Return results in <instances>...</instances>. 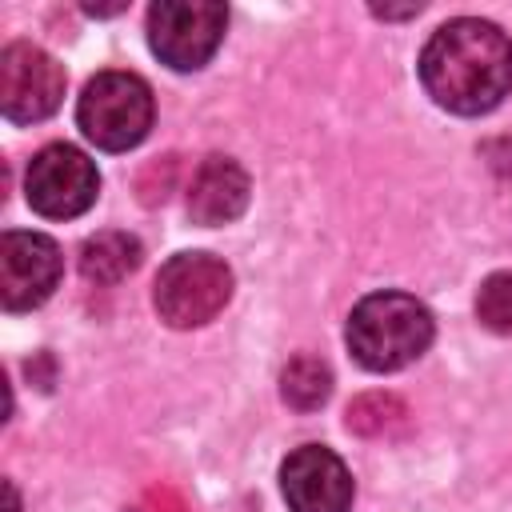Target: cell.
Wrapping results in <instances>:
<instances>
[{"instance_id": "7a4b0ae2", "label": "cell", "mask_w": 512, "mask_h": 512, "mask_svg": "<svg viewBox=\"0 0 512 512\" xmlns=\"http://www.w3.org/2000/svg\"><path fill=\"white\" fill-rule=\"evenodd\" d=\"M432 312L404 292H372L348 316V348L368 372H396L428 352Z\"/></svg>"}, {"instance_id": "5b68a950", "label": "cell", "mask_w": 512, "mask_h": 512, "mask_svg": "<svg viewBox=\"0 0 512 512\" xmlns=\"http://www.w3.org/2000/svg\"><path fill=\"white\" fill-rule=\"evenodd\" d=\"M224 24H228V8L224 4L160 0V4L148 8V44L168 68L196 72L220 48Z\"/></svg>"}, {"instance_id": "30bf717a", "label": "cell", "mask_w": 512, "mask_h": 512, "mask_svg": "<svg viewBox=\"0 0 512 512\" xmlns=\"http://www.w3.org/2000/svg\"><path fill=\"white\" fill-rule=\"evenodd\" d=\"M248 208V172L232 156H208L188 188V216L200 228L236 220Z\"/></svg>"}, {"instance_id": "2e32d148", "label": "cell", "mask_w": 512, "mask_h": 512, "mask_svg": "<svg viewBox=\"0 0 512 512\" xmlns=\"http://www.w3.org/2000/svg\"><path fill=\"white\" fill-rule=\"evenodd\" d=\"M148 496H152V500H160V504H164V512H184V504H180V500H176L168 488H152Z\"/></svg>"}, {"instance_id": "8fae6325", "label": "cell", "mask_w": 512, "mask_h": 512, "mask_svg": "<svg viewBox=\"0 0 512 512\" xmlns=\"http://www.w3.org/2000/svg\"><path fill=\"white\" fill-rule=\"evenodd\" d=\"M140 240L128 232H96L80 244V276L96 288L120 284L124 276H132L140 268Z\"/></svg>"}, {"instance_id": "8992f818", "label": "cell", "mask_w": 512, "mask_h": 512, "mask_svg": "<svg viewBox=\"0 0 512 512\" xmlns=\"http://www.w3.org/2000/svg\"><path fill=\"white\" fill-rule=\"evenodd\" d=\"M96 192H100L96 164L72 144L40 148L24 172V196H28L32 212H40L48 220H72V216L88 212Z\"/></svg>"}, {"instance_id": "ba28073f", "label": "cell", "mask_w": 512, "mask_h": 512, "mask_svg": "<svg viewBox=\"0 0 512 512\" xmlns=\"http://www.w3.org/2000/svg\"><path fill=\"white\" fill-rule=\"evenodd\" d=\"M64 272V256L44 232H4L0 236V300L8 312L40 308Z\"/></svg>"}, {"instance_id": "52a82bcc", "label": "cell", "mask_w": 512, "mask_h": 512, "mask_svg": "<svg viewBox=\"0 0 512 512\" xmlns=\"http://www.w3.org/2000/svg\"><path fill=\"white\" fill-rule=\"evenodd\" d=\"M64 100V68L36 44L16 40L0 52V112L12 124H36Z\"/></svg>"}, {"instance_id": "6da1fadb", "label": "cell", "mask_w": 512, "mask_h": 512, "mask_svg": "<svg viewBox=\"0 0 512 512\" xmlns=\"http://www.w3.org/2000/svg\"><path fill=\"white\" fill-rule=\"evenodd\" d=\"M420 84L456 116L492 112L512 92V40L476 16L448 20L420 52Z\"/></svg>"}, {"instance_id": "9c48e42d", "label": "cell", "mask_w": 512, "mask_h": 512, "mask_svg": "<svg viewBox=\"0 0 512 512\" xmlns=\"http://www.w3.org/2000/svg\"><path fill=\"white\" fill-rule=\"evenodd\" d=\"M280 488L292 512H348L352 476L344 460L324 444L296 448L280 468Z\"/></svg>"}, {"instance_id": "5bb4252c", "label": "cell", "mask_w": 512, "mask_h": 512, "mask_svg": "<svg viewBox=\"0 0 512 512\" xmlns=\"http://www.w3.org/2000/svg\"><path fill=\"white\" fill-rule=\"evenodd\" d=\"M476 320L488 332L512 336V272H492L476 292Z\"/></svg>"}, {"instance_id": "3957f363", "label": "cell", "mask_w": 512, "mask_h": 512, "mask_svg": "<svg viewBox=\"0 0 512 512\" xmlns=\"http://www.w3.org/2000/svg\"><path fill=\"white\" fill-rule=\"evenodd\" d=\"M152 88L136 72H100L84 84L76 104L80 132L104 152L136 148L152 128Z\"/></svg>"}, {"instance_id": "9a60e30c", "label": "cell", "mask_w": 512, "mask_h": 512, "mask_svg": "<svg viewBox=\"0 0 512 512\" xmlns=\"http://www.w3.org/2000/svg\"><path fill=\"white\" fill-rule=\"evenodd\" d=\"M176 172H180V156H160V160H152V164L140 172V180H136L140 200H144V204H164L168 192L176 188Z\"/></svg>"}, {"instance_id": "277c9868", "label": "cell", "mask_w": 512, "mask_h": 512, "mask_svg": "<svg viewBox=\"0 0 512 512\" xmlns=\"http://www.w3.org/2000/svg\"><path fill=\"white\" fill-rule=\"evenodd\" d=\"M232 300V268L212 252H176L152 284V304L172 328H200Z\"/></svg>"}, {"instance_id": "ac0fdd59", "label": "cell", "mask_w": 512, "mask_h": 512, "mask_svg": "<svg viewBox=\"0 0 512 512\" xmlns=\"http://www.w3.org/2000/svg\"><path fill=\"white\" fill-rule=\"evenodd\" d=\"M4 492H8V512H20V496H16V484L12 480L4 484Z\"/></svg>"}, {"instance_id": "e0dca14e", "label": "cell", "mask_w": 512, "mask_h": 512, "mask_svg": "<svg viewBox=\"0 0 512 512\" xmlns=\"http://www.w3.org/2000/svg\"><path fill=\"white\" fill-rule=\"evenodd\" d=\"M376 16H384V20H400V16H416L420 12V4H408V8H372Z\"/></svg>"}, {"instance_id": "7c38bea8", "label": "cell", "mask_w": 512, "mask_h": 512, "mask_svg": "<svg viewBox=\"0 0 512 512\" xmlns=\"http://www.w3.org/2000/svg\"><path fill=\"white\" fill-rule=\"evenodd\" d=\"M344 424L364 440H392L408 428V404L392 392H364L348 404Z\"/></svg>"}, {"instance_id": "4fadbf2b", "label": "cell", "mask_w": 512, "mask_h": 512, "mask_svg": "<svg viewBox=\"0 0 512 512\" xmlns=\"http://www.w3.org/2000/svg\"><path fill=\"white\" fill-rule=\"evenodd\" d=\"M328 392H332V372H328V364L316 360V356H296V360H288V368L280 372V396H284L292 408H300V412L320 408V404L328 400Z\"/></svg>"}]
</instances>
